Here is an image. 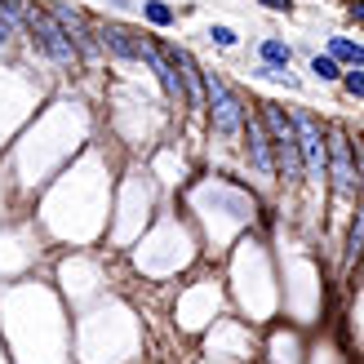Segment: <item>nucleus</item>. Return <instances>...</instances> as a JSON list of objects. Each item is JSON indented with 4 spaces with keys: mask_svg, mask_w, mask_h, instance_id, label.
I'll list each match as a JSON object with an SVG mask.
<instances>
[{
    "mask_svg": "<svg viewBox=\"0 0 364 364\" xmlns=\"http://www.w3.org/2000/svg\"><path fill=\"white\" fill-rule=\"evenodd\" d=\"M98 36H102V45L112 49V53H120V58H138V45L129 41V31H124V27H98Z\"/></svg>",
    "mask_w": 364,
    "mask_h": 364,
    "instance_id": "obj_7",
    "label": "nucleus"
},
{
    "mask_svg": "<svg viewBox=\"0 0 364 364\" xmlns=\"http://www.w3.org/2000/svg\"><path fill=\"white\" fill-rule=\"evenodd\" d=\"M267 9H289V0H262Z\"/></svg>",
    "mask_w": 364,
    "mask_h": 364,
    "instance_id": "obj_17",
    "label": "nucleus"
},
{
    "mask_svg": "<svg viewBox=\"0 0 364 364\" xmlns=\"http://www.w3.org/2000/svg\"><path fill=\"white\" fill-rule=\"evenodd\" d=\"M9 36H14V18H9V9H5V5H0V45H5Z\"/></svg>",
    "mask_w": 364,
    "mask_h": 364,
    "instance_id": "obj_14",
    "label": "nucleus"
},
{
    "mask_svg": "<svg viewBox=\"0 0 364 364\" xmlns=\"http://www.w3.org/2000/svg\"><path fill=\"white\" fill-rule=\"evenodd\" d=\"M209 36H213V41H218V45H235V31H231V27H213Z\"/></svg>",
    "mask_w": 364,
    "mask_h": 364,
    "instance_id": "obj_16",
    "label": "nucleus"
},
{
    "mask_svg": "<svg viewBox=\"0 0 364 364\" xmlns=\"http://www.w3.org/2000/svg\"><path fill=\"white\" fill-rule=\"evenodd\" d=\"M333 178H338V191H355V173H351V147H347V138H338L333 142Z\"/></svg>",
    "mask_w": 364,
    "mask_h": 364,
    "instance_id": "obj_6",
    "label": "nucleus"
},
{
    "mask_svg": "<svg viewBox=\"0 0 364 364\" xmlns=\"http://www.w3.org/2000/svg\"><path fill=\"white\" fill-rule=\"evenodd\" d=\"M347 94H351V98H360V94H364V76H360V67H351V71H347Z\"/></svg>",
    "mask_w": 364,
    "mask_h": 364,
    "instance_id": "obj_13",
    "label": "nucleus"
},
{
    "mask_svg": "<svg viewBox=\"0 0 364 364\" xmlns=\"http://www.w3.org/2000/svg\"><path fill=\"white\" fill-rule=\"evenodd\" d=\"M262 124L271 129V138H276V151H280V169L284 178L294 182L302 173V156H298V134H294V120L284 116V107H262Z\"/></svg>",
    "mask_w": 364,
    "mask_h": 364,
    "instance_id": "obj_1",
    "label": "nucleus"
},
{
    "mask_svg": "<svg viewBox=\"0 0 364 364\" xmlns=\"http://www.w3.org/2000/svg\"><path fill=\"white\" fill-rule=\"evenodd\" d=\"M138 53H142V58H147L156 71H160V80H165V89H169V98H178L182 102V80H178V71L165 63V58H160V49L156 45H138Z\"/></svg>",
    "mask_w": 364,
    "mask_h": 364,
    "instance_id": "obj_5",
    "label": "nucleus"
},
{
    "mask_svg": "<svg viewBox=\"0 0 364 364\" xmlns=\"http://www.w3.org/2000/svg\"><path fill=\"white\" fill-rule=\"evenodd\" d=\"M262 76H267V80H284V85H294V76H289L284 67H262Z\"/></svg>",
    "mask_w": 364,
    "mask_h": 364,
    "instance_id": "obj_15",
    "label": "nucleus"
},
{
    "mask_svg": "<svg viewBox=\"0 0 364 364\" xmlns=\"http://www.w3.org/2000/svg\"><path fill=\"white\" fill-rule=\"evenodd\" d=\"M294 134H298V156H302V169H311L316 178L329 165V151H324V138H320V124L311 116H298L294 120Z\"/></svg>",
    "mask_w": 364,
    "mask_h": 364,
    "instance_id": "obj_3",
    "label": "nucleus"
},
{
    "mask_svg": "<svg viewBox=\"0 0 364 364\" xmlns=\"http://www.w3.org/2000/svg\"><path fill=\"white\" fill-rule=\"evenodd\" d=\"M333 58H347V63H355V67H360L364 53H360V45H351V41H342V36H338V41H333Z\"/></svg>",
    "mask_w": 364,
    "mask_h": 364,
    "instance_id": "obj_10",
    "label": "nucleus"
},
{
    "mask_svg": "<svg viewBox=\"0 0 364 364\" xmlns=\"http://www.w3.org/2000/svg\"><path fill=\"white\" fill-rule=\"evenodd\" d=\"M311 71H316L320 80H333V76H338V63H333V58H316V63H311Z\"/></svg>",
    "mask_w": 364,
    "mask_h": 364,
    "instance_id": "obj_12",
    "label": "nucleus"
},
{
    "mask_svg": "<svg viewBox=\"0 0 364 364\" xmlns=\"http://www.w3.org/2000/svg\"><path fill=\"white\" fill-rule=\"evenodd\" d=\"M147 18H151L156 27H165L169 18H173V9H169V5H160V0H151V5H147Z\"/></svg>",
    "mask_w": 364,
    "mask_h": 364,
    "instance_id": "obj_11",
    "label": "nucleus"
},
{
    "mask_svg": "<svg viewBox=\"0 0 364 364\" xmlns=\"http://www.w3.org/2000/svg\"><path fill=\"white\" fill-rule=\"evenodd\" d=\"M205 89H209V102H213V124H218V134H235V129H240V120H245V116H240V102H235V94L213 76V71L205 76Z\"/></svg>",
    "mask_w": 364,
    "mask_h": 364,
    "instance_id": "obj_4",
    "label": "nucleus"
},
{
    "mask_svg": "<svg viewBox=\"0 0 364 364\" xmlns=\"http://www.w3.org/2000/svg\"><path fill=\"white\" fill-rule=\"evenodd\" d=\"M249 142H253V160H258V169L271 173V147H267V129H262V120H249Z\"/></svg>",
    "mask_w": 364,
    "mask_h": 364,
    "instance_id": "obj_8",
    "label": "nucleus"
},
{
    "mask_svg": "<svg viewBox=\"0 0 364 364\" xmlns=\"http://www.w3.org/2000/svg\"><path fill=\"white\" fill-rule=\"evenodd\" d=\"M18 9H23L27 27L36 31V41L49 49V58H53V63H76V45L67 41V31L58 27V18H49L45 9H36V5H18Z\"/></svg>",
    "mask_w": 364,
    "mask_h": 364,
    "instance_id": "obj_2",
    "label": "nucleus"
},
{
    "mask_svg": "<svg viewBox=\"0 0 364 364\" xmlns=\"http://www.w3.org/2000/svg\"><path fill=\"white\" fill-rule=\"evenodd\" d=\"M262 58H267V67H289V45L284 41H267Z\"/></svg>",
    "mask_w": 364,
    "mask_h": 364,
    "instance_id": "obj_9",
    "label": "nucleus"
}]
</instances>
